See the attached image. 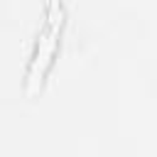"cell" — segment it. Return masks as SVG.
<instances>
[{
	"label": "cell",
	"instance_id": "obj_1",
	"mask_svg": "<svg viewBox=\"0 0 157 157\" xmlns=\"http://www.w3.org/2000/svg\"><path fill=\"white\" fill-rule=\"evenodd\" d=\"M64 20H66V12H64L61 0H49L44 25L37 32L34 52H32V59H29L27 74H25V93L27 96H34L42 88V83H44V78H47V74H49V69L54 64V54H56V47H59Z\"/></svg>",
	"mask_w": 157,
	"mask_h": 157
}]
</instances>
